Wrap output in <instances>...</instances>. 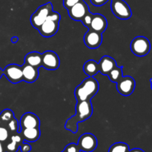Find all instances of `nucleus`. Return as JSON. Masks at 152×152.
I'll use <instances>...</instances> for the list:
<instances>
[{"label": "nucleus", "instance_id": "obj_30", "mask_svg": "<svg viewBox=\"0 0 152 152\" xmlns=\"http://www.w3.org/2000/svg\"><path fill=\"white\" fill-rule=\"evenodd\" d=\"M90 1L92 4L96 6V7H99V6H102L103 4H105L108 0H90Z\"/></svg>", "mask_w": 152, "mask_h": 152}, {"label": "nucleus", "instance_id": "obj_22", "mask_svg": "<svg viewBox=\"0 0 152 152\" xmlns=\"http://www.w3.org/2000/svg\"><path fill=\"white\" fill-rule=\"evenodd\" d=\"M14 118V114L10 109H4L0 114V120L4 123H8L9 121Z\"/></svg>", "mask_w": 152, "mask_h": 152}, {"label": "nucleus", "instance_id": "obj_23", "mask_svg": "<svg viewBox=\"0 0 152 152\" xmlns=\"http://www.w3.org/2000/svg\"><path fill=\"white\" fill-rule=\"evenodd\" d=\"M21 144L18 143L17 142L10 140L9 142H7V145L4 146L6 152H17L19 149V146Z\"/></svg>", "mask_w": 152, "mask_h": 152}, {"label": "nucleus", "instance_id": "obj_16", "mask_svg": "<svg viewBox=\"0 0 152 152\" xmlns=\"http://www.w3.org/2000/svg\"><path fill=\"white\" fill-rule=\"evenodd\" d=\"M98 65H99V72H100L102 75L106 76L113 68L117 66V63L114 58L109 56H102Z\"/></svg>", "mask_w": 152, "mask_h": 152}, {"label": "nucleus", "instance_id": "obj_3", "mask_svg": "<svg viewBox=\"0 0 152 152\" xmlns=\"http://www.w3.org/2000/svg\"><path fill=\"white\" fill-rule=\"evenodd\" d=\"M53 10V4L50 1L39 6L31 16V23L32 26L38 30Z\"/></svg>", "mask_w": 152, "mask_h": 152}, {"label": "nucleus", "instance_id": "obj_1", "mask_svg": "<svg viewBox=\"0 0 152 152\" xmlns=\"http://www.w3.org/2000/svg\"><path fill=\"white\" fill-rule=\"evenodd\" d=\"M75 110L76 114L67 120L65 124V129L74 134H76L78 131V123L87 120L93 114V107L91 99L77 102Z\"/></svg>", "mask_w": 152, "mask_h": 152}, {"label": "nucleus", "instance_id": "obj_13", "mask_svg": "<svg viewBox=\"0 0 152 152\" xmlns=\"http://www.w3.org/2000/svg\"><path fill=\"white\" fill-rule=\"evenodd\" d=\"M20 129L30 128H39L40 120L37 115L31 112L24 114L19 122Z\"/></svg>", "mask_w": 152, "mask_h": 152}, {"label": "nucleus", "instance_id": "obj_18", "mask_svg": "<svg viewBox=\"0 0 152 152\" xmlns=\"http://www.w3.org/2000/svg\"><path fill=\"white\" fill-rule=\"evenodd\" d=\"M25 64L29 65L35 68L42 66V53L37 51L30 52L27 53L25 57Z\"/></svg>", "mask_w": 152, "mask_h": 152}, {"label": "nucleus", "instance_id": "obj_15", "mask_svg": "<svg viewBox=\"0 0 152 152\" xmlns=\"http://www.w3.org/2000/svg\"><path fill=\"white\" fill-rule=\"evenodd\" d=\"M38 77V68L24 64L22 66V81L28 83H33L37 81Z\"/></svg>", "mask_w": 152, "mask_h": 152}, {"label": "nucleus", "instance_id": "obj_34", "mask_svg": "<svg viewBox=\"0 0 152 152\" xmlns=\"http://www.w3.org/2000/svg\"><path fill=\"white\" fill-rule=\"evenodd\" d=\"M2 75H3V70L0 68V79H1V77H2Z\"/></svg>", "mask_w": 152, "mask_h": 152}, {"label": "nucleus", "instance_id": "obj_35", "mask_svg": "<svg viewBox=\"0 0 152 152\" xmlns=\"http://www.w3.org/2000/svg\"><path fill=\"white\" fill-rule=\"evenodd\" d=\"M150 83H151V90H152V79H151V80H150Z\"/></svg>", "mask_w": 152, "mask_h": 152}, {"label": "nucleus", "instance_id": "obj_27", "mask_svg": "<svg viewBox=\"0 0 152 152\" xmlns=\"http://www.w3.org/2000/svg\"><path fill=\"white\" fill-rule=\"evenodd\" d=\"M64 151L65 152H80V148L78 147L77 144L75 143H70L68 145H66V147L65 148Z\"/></svg>", "mask_w": 152, "mask_h": 152}, {"label": "nucleus", "instance_id": "obj_9", "mask_svg": "<svg viewBox=\"0 0 152 152\" xmlns=\"http://www.w3.org/2000/svg\"><path fill=\"white\" fill-rule=\"evenodd\" d=\"M3 74L13 84L22 81V66L16 64H10L3 70Z\"/></svg>", "mask_w": 152, "mask_h": 152}, {"label": "nucleus", "instance_id": "obj_33", "mask_svg": "<svg viewBox=\"0 0 152 152\" xmlns=\"http://www.w3.org/2000/svg\"><path fill=\"white\" fill-rule=\"evenodd\" d=\"M18 40H19V38H18V37H12V38H11V42L13 43L17 42Z\"/></svg>", "mask_w": 152, "mask_h": 152}, {"label": "nucleus", "instance_id": "obj_24", "mask_svg": "<svg viewBox=\"0 0 152 152\" xmlns=\"http://www.w3.org/2000/svg\"><path fill=\"white\" fill-rule=\"evenodd\" d=\"M7 126H8V129L11 132L16 133V132H20L21 129L19 128V123L18 120L16 118H13L10 121L7 123Z\"/></svg>", "mask_w": 152, "mask_h": 152}, {"label": "nucleus", "instance_id": "obj_21", "mask_svg": "<svg viewBox=\"0 0 152 152\" xmlns=\"http://www.w3.org/2000/svg\"><path fill=\"white\" fill-rule=\"evenodd\" d=\"M129 146L126 142H115L110 146L108 152H129Z\"/></svg>", "mask_w": 152, "mask_h": 152}, {"label": "nucleus", "instance_id": "obj_29", "mask_svg": "<svg viewBox=\"0 0 152 152\" xmlns=\"http://www.w3.org/2000/svg\"><path fill=\"white\" fill-rule=\"evenodd\" d=\"M81 1H83V0H63V6L68 10L70 7H71L74 4Z\"/></svg>", "mask_w": 152, "mask_h": 152}, {"label": "nucleus", "instance_id": "obj_4", "mask_svg": "<svg viewBox=\"0 0 152 152\" xmlns=\"http://www.w3.org/2000/svg\"><path fill=\"white\" fill-rule=\"evenodd\" d=\"M131 50L137 56H145L151 50V43L145 37H137L131 42Z\"/></svg>", "mask_w": 152, "mask_h": 152}, {"label": "nucleus", "instance_id": "obj_2", "mask_svg": "<svg viewBox=\"0 0 152 152\" xmlns=\"http://www.w3.org/2000/svg\"><path fill=\"white\" fill-rule=\"evenodd\" d=\"M99 91V83L94 77L85 79L74 90V96L77 102L91 99Z\"/></svg>", "mask_w": 152, "mask_h": 152}, {"label": "nucleus", "instance_id": "obj_17", "mask_svg": "<svg viewBox=\"0 0 152 152\" xmlns=\"http://www.w3.org/2000/svg\"><path fill=\"white\" fill-rule=\"evenodd\" d=\"M20 134L25 141L28 142H34L38 140L41 135L39 128H30V129H21Z\"/></svg>", "mask_w": 152, "mask_h": 152}, {"label": "nucleus", "instance_id": "obj_12", "mask_svg": "<svg viewBox=\"0 0 152 152\" xmlns=\"http://www.w3.org/2000/svg\"><path fill=\"white\" fill-rule=\"evenodd\" d=\"M84 42L86 47L90 49L98 48L102 42V34L89 29L84 36Z\"/></svg>", "mask_w": 152, "mask_h": 152}, {"label": "nucleus", "instance_id": "obj_31", "mask_svg": "<svg viewBox=\"0 0 152 152\" xmlns=\"http://www.w3.org/2000/svg\"><path fill=\"white\" fill-rule=\"evenodd\" d=\"M129 152H145L143 150L140 149V148H133L132 150H129Z\"/></svg>", "mask_w": 152, "mask_h": 152}, {"label": "nucleus", "instance_id": "obj_8", "mask_svg": "<svg viewBox=\"0 0 152 152\" xmlns=\"http://www.w3.org/2000/svg\"><path fill=\"white\" fill-rule=\"evenodd\" d=\"M136 83L133 77L130 76L123 77L117 83V90L124 96H130L135 89Z\"/></svg>", "mask_w": 152, "mask_h": 152}, {"label": "nucleus", "instance_id": "obj_25", "mask_svg": "<svg viewBox=\"0 0 152 152\" xmlns=\"http://www.w3.org/2000/svg\"><path fill=\"white\" fill-rule=\"evenodd\" d=\"M9 131L5 127L0 126V142H6L9 139Z\"/></svg>", "mask_w": 152, "mask_h": 152}, {"label": "nucleus", "instance_id": "obj_11", "mask_svg": "<svg viewBox=\"0 0 152 152\" xmlns=\"http://www.w3.org/2000/svg\"><path fill=\"white\" fill-rule=\"evenodd\" d=\"M59 22L52 20L48 17L47 19L39 28L38 31L42 37L48 38V37H53L56 34L59 30Z\"/></svg>", "mask_w": 152, "mask_h": 152}, {"label": "nucleus", "instance_id": "obj_6", "mask_svg": "<svg viewBox=\"0 0 152 152\" xmlns=\"http://www.w3.org/2000/svg\"><path fill=\"white\" fill-rule=\"evenodd\" d=\"M77 145L81 151L92 152L97 147V139L91 133L83 134L79 138Z\"/></svg>", "mask_w": 152, "mask_h": 152}, {"label": "nucleus", "instance_id": "obj_32", "mask_svg": "<svg viewBox=\"0 0 152 152\" xmlns=\"http://www.w3.org/2000/svg\"><path fill=\"white\" fill-rule=\"evenodd\" d=\"M0 152H6L4 145L1 142H0Z\"/></svg>", "mask_w": 152, "mask_h": 152}, {"label": "nucleus", "instance_id": "obj_10", "mask_svg": "<svg viewBox=\"0 0 152 152\" xmlns=\"http://www.w3.org/2000/svg\"><path fill=\"white\" fill-rule=\"evenodd\" d=\"M68 15L70 18L75 21H82L86 15L89 13V7L84 0L77 3L68 9Z\"/></svg>", "mask_w": 152, "mask_h": 152}, {"label": "nucleus", "instance_id": "obj_14", "mask_svg": "<svg viewBox=\"0 0 152 152\" xmlns=\"http://www.w3.org/2000/svg\"><path fill=\"white\" fill-rule=\"evenodd\" d=\"M107 26H108V22L105 16L99 13L93 14L89 29L99 33V34H102L106 30Z\"/></svg>", "mask_w": 152, "mask_h": 152}, {"label": "nucleus", "instance_id": "obj_20", "mask_svg": "<svg viewBox=\"0 0 152 152\" xmlns=\"http://www.w3.org/2000/svg\"><path fill=\"white\" fill-rule=\"evenodd\" d=\"M123 67L116 66L115 68H113L111 71L108 74V77L109 80L112 83H117L120 79L123 77Z\"/></svg>", "mask_w": 152, "mask_h": 152}, {"label": "nucleus", "instance_id": "obj_19", "mask_svg": "<svg viewBox=\"0 0 152 152\" xmlns=\"http://www.w3.org/2000/svg\"><path fill=\"white\" fill-rule=\"evenodd\" d=\"M83 71L88 77H94L99 72V65L93 59L88 60L83 65Z\"/></svg>", "mask_w": 152, "mask_h": 152}, {"label": "nucleus", "instance_id": "obj_7", "mask_svg": "<svg viewBox=\"0 0 152 152\" xmlns=\"http://www.w3.org/2000/svg\"><path fill=\"white\" fill-rule=\"evenodd\" d=\"M60 65L59 57L53 50H47L42 54V67L48 71L58 69Z\"/></svg>", "mask_w": 152, "mask_h": 152}, {"label": "nucleus", "instance_id": "obj_26", "mask_svg": "<svg viewBox=\"0 0 152 152\" xmlns=\"http://www.w3.org/2000/svg\"><path fill=\"white\" fill-rule=\"evenodd\" d=\"M92 17H93V13L89 12L87 15H86V16H84V18L82 19L81 22H83V24L85 25V26L87 27L88 28H89V27H90L91 25V23Z\"/></svg>", "mask_w": 152, "mask_h": 152}, {"label": "nucleus", "instance_id": "obj_5", "mask_svg": "<svg viewBox=\"0 0 152 152\" xmlns=\"http://www.w3.org/2000/svg\"><path fill=\"white\" fill-rule=\"evenodd\" d=\"M111 9L114 16L120 19L126 20L132 16L130 7L124 0H111Z\"/></svg>", "mask_w": 152, "mask_h": 152}, {"label": "nucleus", "instance_id": "obj_28", "mask_svg": "<svg viewBox=\"0 0 152 152\" xmlns=\"http://www.w3.org/2000/svg\"><path fill=\"white\" fill-rule=\"evenodd\" d=\"M31 145H30L29 142L27 141H23L22 144L19 146V149L22 152H31Z\"/></svg>", "mask_w": 152, "mask_h": 152}, {"label": "nucleus", "instance_id": "obj_36", "mask_svg": "<svg viewBox=\"0 0 152 152\" xmlns=\"http://www.w3.org/2000/svg\"><path fill=\"white\" fill-rule=\"evenodd\" d=\"M62 152H65V151H62Z\"/></svg>", "mask_w": 152, "mask_h": 152}]
</instances>
